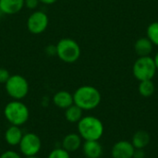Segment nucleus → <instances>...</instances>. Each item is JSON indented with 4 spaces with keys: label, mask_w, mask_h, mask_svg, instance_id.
Returning a JSON list of instances; mask_svg holds the SVG:
<instances>
[{
    "label": "nucleus",
    "mask_w": 158,
    "mask_h": 158,
    "mask_svg": "<svg viewBox=\"0 0 158 158\" xmlns=\"http://www.w3.org/2000/svg\"><path fill=\"white\" fill-rule=\"evenodd\" d=\"M101 94L92 85H82L73 94V102L83 111L95 109L101 103Z\"/></svg>",
    "instance_id": "1"
},
{
    "label": "nucleus",
    "mask_w": 158,
    "mask_h": 158,
    "mask_svg": "<svg viewBox=\"0 0 158 158\" xmlns=\"http://www.w3.org/2000/svg\"><path fill=\"white\" fill-rule=\"evenodd\" d=\"M78 133L84 141H99L104 134V124L96 117L85 116L77 123Z\"/></svg>",
    "instance_id": "2"
},
{
    "label": "nucleus",
    "mask_w": 158,
    "mask_h": 158,
    "mask_svg": "<svg viewBox=\"0 0 158 158\" xmlns=\"http://www.w3.org/2000/svg\"><path fill=\"white\" fill-rule=\"evenodd\" d=\"M4 117L10 125L20 127L29 120L30 110L20 100H12L6 105Z\"/></svg>",
    "instance_id": "3"
},
{
    "label": "nucleus",
    "mask_w": 158,
    "mask_h": 158,
    "mask_svg": "<svg viewBox=\"0 0 158 158\" xmlns=\"http://www.w3.org/2000/svg\"><path fill=\"white\" fill-rule=\"evenodd\" d=\"M56 50L58 58L69 64L76 62L81 54L79 44L71 38H63L59 40L56 44Z\"/></svg>",
    "instance_id": "4"
},
{
    "label": "nucleus",
    "mask_w": 158,
    "mask_h": 158,
    "mask_svg": "<svg viewBox=\"0 0 158 158\" xmlns=\"http://www.w3.org/2000/svg\"><path fill=\"white\" fill-rule=\"evenodd\" d=\"M156 71L154 58L150 56H139L132 66V74L139 81L153 80Z\"/></svg>",
    "instance_id": "5"
},
{
    "label": "nucleus",
    "mask_w": 158,
    "mask_h": 158,
    "mask_svg": "<svg viewBox=\"0 0 158 158\" xmlns=\"http://www.w3.org/2000/svg\"><path fill=\"white\" fill-rule=\"evenodd\" d=\"M6 94L13 100H22L29 93L30 86L28 81L19 74L11 75L5 83Z\"/></svg>",
    "instance_id": "6"
},
{
    "label": "nucleus",
    "mask_w": 158,
    "mask_h": 158,
    "mask_svg": "<svg viewBox=\"0 0 158 158\" xmlns=\"http://www.w3.org/2000/svg\"><path fill=\"white\" fill-rule=\"evenodd\" d=\"M19 152L25 157L34 156L39 154L42 148V142L40 137L33 132H27L23 134L22 139L18 145Z\"/></svg>",
    "instance_id": "7"
},
{
    "label": "nucleus",
    "mask_w": 158,
    "mask_h": 158,
    "mask_svg": "<svg viewBox=\"0 0 158 158\" xmlns=\"http://www.w3.org/2000/svg\"><path fill=\"white\" fill-rule=\"evenodd\" d=\"M48 23V16L44 11L37 10L29 16L27 19V29L32 34H41L47 29Z\"/></svg>",
    "instance_id": "8"
},
{
    "label": "nucleus",
    "mask_w": 158,
    "mask_h": 158,
    "mask_svg": "<svg viewBox=\"0 0 158 158\" xmlns=\"http://www.w3.org/2000/svg\"><path fill=\"white\" fill-rule=\"evenodd\" d=\"M135 148L129 141H119L116 143L111 149L113 158H132Z\"/></svg>",
    "instance_id": "9"
},
{
    "label": "nucleus",
    "mask_w": 158,
    "mask_h": 158,
    "mask_svg": "<svg viewBox=\"0 0 158 158\" xmlns=\"http://www.w3.org/2000/svg\"><path fill=\"white\" fill-rule=\"evenodd\" d=\"M82 145V139L79 133H69L62 140V148L67 152L74 153Z\"/></svg>",
    "instance_id": "10"
},
{
    "label": "nucleus",
    "mask_w": 158,
    "mask_h": 158,
    "mask_svg": "<svg viewBox=\"0 0 158 158\" xmlns=\"http://www.w3.org/2000/svg\"><path fill=\"white\" fill-rule=\"evenodd\" d=\"M82 152L86 158H100L103 155V147L99 141H85L82 143Z\"/></svg>",
    "instance_id": "11"
},
{
    "label": "nucleus",
    "mask_w": 158,
    "mask_h": 158,
    "mask_svg": "<svg viewBox=\"0 0 158 158\" xmlns=\"http://www.w3.org/2000/svg\"><path fill=\"white\" fill-rule=\"evenodd\" d=\"M22 130L19 126L10 125L5 131V141L10 146H18L23 136Z\"/></svg>",
    "instance_id": "12"
},
{
    "label": "nucleus",
    "mask_w": 158,
    "mask_h": 158,
    "mask_svg": "<svg viewBox=\"0 0 158 158\" xmlns=\"http://www.w3.org/2000/svg\"><path fill=\"white\" fill-rule=\"evenodd\" d=\"M24 7V0H0V12L6 15L19 13Z\"/></svg>",
    "instance_id": "13"
},
{
    "label": "nucleus",
    "mask_w": 158,
    "mask_h": 158,
    "mask_svg": "<svg viewBox=\"0 0 158 158\" xmlns=\"http://www.w3.org/2000/svg\"><path fill=\"white\" fill-rule=\"evenodd\" d=\"M53 103L60 109H67L74 104L73 94L68 91H58L53 96Z\"/></svg>",
    "instance_id": "14"
},
{
    "label": "nucleus",
    "mask_w": 158,
    "mask_h": 158,
    "mask_svg": "<svg viewBox=\"0 0 158 158\" xmlns=\"http://www.w3.org/2000/svg\"><path fill=\"white\" fill-rule=\"evenodd\" d=\"M153 48H154V44L147 37H141L134 44L135 53L139 56H149L152 53Z\"/></svg>",
    "instance_id": "15"
},
{
    "label": "nucleus",
    "mask_w": 158,
    "mask_h": 158,
    "mask_svg": "<svg viewBox=\"0 0 158 158\" xmlns=\"http://www.w3.org/2000/svg\"><path fill=\"white\" fill-rule=\"evenodd\" d=\"M150 143V135L144 131H138L132 137L131 143L135 149H143Z\"/></svg>",
    "instance_id": "16"
},
{
    "label": "nucleus",
    "mask_w": 158,
    "mask_h": 158,
    "mask_svg": "<svg viewBox=\"0 0 158 158\" xmlns=\"http://www.w3.org/2000/svg\"><path fill=\"white\" fill-rule=\"evenodd\" d=\"M83 117V110L75 104L65 109V118L69 123H78Z\"/></svg>",
    "instance_id": "17"
},
{
    "label": "nucleus",
    "mask_w": 158,
    "mask_h": 158,
    "mask_svg": "<svg viewBox=\"0 0 158 158\" xmlns=\"http://www.w3.org/2000/svg\"><path fill=\"white\" fill-rule=\"evenodd\" d=\"M155 84L153 82L152 80H148V81H140L138 90L139 93L143 97H150L154 94L155 93Z\"/></svg>",
    "instance_id": "18"
},
{
    "label": "nucleus",
    "mask_w": 158,
    "mask_h": 158,
    "mask_svg": "<svg viewBox=\"0 0 158 158\" xmlns=\"http://www.w3.org/2000/svg\"><path fill=\"white\" fill-rule=\"evenodd\" d=\"M146 37L152 42L154 45L158 46V21L149 24L146 30Z\"/></svg>",
    "instance_id": "19"
},
{
    "label": "nucleus",
    "mask_w": 158,
    "mask_h": 158,
    "mask_svg": "<svg viewBox=\"0 0 158 158\" xmlns=\"http://www.w3.org/2000/svg\"><path fill=\"white\" fill-rule=\"evenodd\" d=\"M47 158H70V155L69 152H67L65 149L61 148H56L52 150Z\"/></svg>",
    "instance_id": "20"
},
{
    "label": "nucleus",
    "mask_w": 158,
    "mask_h": 158,
    "mask_svg": "<svg viewBox=\"0 0 158 158\" xmlns=\"http://www.w3.org/2000/svg\"><path fill=\"white\" fill-rule=\"evenodd\" d=\"M0 158H22L20 154L13 150H8L0 155Z\"/></svg>",
    "instance_id": "21"
},
{
    "label": "nucleus",
    "mask_w": 158,
    "mask_h": 158,
    "mask_svg": "<svg viewBox=\"0 0 158 158\" xmlns=\"http://www.w3.org/2000/svg\"><path fill=\"white\" fill-rule=\"evenodd\" d=\"M11 75L9 74V71L4 68H0V83H6L7 80L9 79Z\"/></svg>",
    "instance_id": "22"
},
{
    "label": "nucleus",
    "mask_w": 158,
    "mask_h": 158,
    "mask_svg": "<svg viewBox=\"0 0 158 158\" xmlns=\"http://www.w3.org/2000/svg\"><path fill=\"white\" fill-rule=\"evenodd\" d=\"M39 3V0H24V6L29 9H35Z\"/></svg>",
    "instance_id": "23"
},
{
    "label": "nucleus",
    "mask_w": 158,
    "mask_h": 158,
    "mask_svg": "<svg viewBox=\"0 0 158 158\" xmlns=\"http://www.w3.org/2000/svg\"><path fill=\"white\" fill-rule=\"evenodd\" d=\"M144 156H145V154L143 152V149H135L132 158H144Z\"/></svg>",
    "instance_id": "24"
},
{
    "label": "nucleus",
    "mask_w": 158,
    "mask_h": 158,
    "mask_svg": "<svg viewBox=\"0 0 158 158\" xmlns=\"http://www.w3.org/2000/svg\"><path fill=\"white\" fill-rule=\"evenodd\" d=\"M57 0H39L40 3L44 4V5H53L56 2Z\"/></svg>",
    "instance_id": "25"
},
{
    "label": "nucleus",
    "mask_w": 158,
    "mask_h": 158,
    "mask_svg": "<svg viewBox=\"0 0 158 158\" xmlns=\"http://www.w3.org/2000/svg\"><path fill=\"white\" fill-rule=\"evenodd\" d=\"M154 58V62H155V65H156V68L158 70V52L155 55V56L153 57Z\"/></svg>",
    "instance_id": "26"
},
{
    "label": "nucleus",
    "mask_w": 158,
    "mask_h": 158,
    "mask_svg": "<svg viewBox=\"0 0 158 158\" xmlns=\"http://www.w3.org/2000/svg\"><path fill=\"white\" fill-rule=\"evenodd\" d=\"M25 158H40V157H38L37 156H28V157H25Z\"/></svg>",
    "instance_id": "27"
},
{
    "label": "nucleus",
    "mask_w": 158,
    "mask_h": 158,
    "mask_svg": "<svg viewBox=\"0 0 158 158\" xmlns=\"http://www.w3.org/2000/svg\"><path fill=\"white\" fill-rule=\"evenodd\" d=\"M0 22H1V16H0Z\"/></svg>",
    "instance_id": "28"
}]
</instances>
